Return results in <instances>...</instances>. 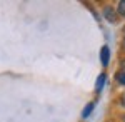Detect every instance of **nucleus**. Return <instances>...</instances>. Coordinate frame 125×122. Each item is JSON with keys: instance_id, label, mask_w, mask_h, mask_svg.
<instances>
[{"instance_id": "39448f33", "label": "nucleus", "mask_w": 125, "mask_h": 122, "mask_svg": "<svg viewBox=\"0 0 125 122\" xmlns=\"http://www.w3.org/2000/svg\"><path fill=\"white\" fill-rule=\"evenodd\" d=\"M118 13L125 17V0H122V2H118Z\"/></svg>"}, {"instance_id": "6e6552de", "label": "nucleus", "mask_w": 125, "mask_h": 122, "mask_svg": "<svg viewBox=\"0 0 125 122\" xmlns=\"http://www.w3.org/2000/svg\"><path fill=\"white\" fill-rule=\"evenodd\" d=\"M122 104H124V105H125V95H124V97H122Z\"/></svg>"}, {"instance_id": "f257e3e1", "label": "nucleus", "mask_w": 125, "mask_h": 122, "mask_svg": "<svg viewBox=\"0 0 125 122\" xmlns=\"http://www.w3.org/2000/svg\"><path fill=\"white\" fill-rule=\"evenodd\" d=\"M104 15H105L107 20H110L112 24H115L117 20H118V15H117V12L112 7H105V10H104Z\"/></svg>"}, {"instance_id": "1a4fd4ad", "label": "nucleus", "mask_w": 125, "mask_h": 122, "mask_svg": "<svg viewBox=\"0 0 125 122\" xmlns=\"http://www.w3.org/2000/svg\"><path fill=\"white\" fill-rule=\"evenodd\" d=\"M124 45H125V40H124Z\"/></svg>"}, {"instance_id": "7ed1b4c3", "label": "nucleus", "mask_w": 125, "mask_h": 122, "mask_svg": "<svg viewBox=\"0 0 125 122\" xmlns=\"http://www.w3.org/2000/svg\"><path fill=\"white\" fill-rule=\"evenodd\" d=\"M92 110H94V104H88L85 109H83V112H82V117H83V119H85V117H88Z\"/></svg>"}, {"instance_id": "f03ea898", "label": "nucleus", "mask_w": 125, "mask_h": 122, "mask_svg": "<svg viewBox=\"0 0 125 122\" xmlns=\"http://www.w3.org/2000/svg\"><path fill=\"white\" fill-rule=\"evenodd\" d=\"M108 57H110V50L107 45L102 47V52H100V60H102V64L104 65H108Z\"/></svg>"}, {"instance_id": "0eeeda50", "label": "nucleus", "mask_w": 125, "mask_h": 122, "mask_svg": "<svg viewBox=\"0 0 125 122\" xmlns=\"http://www.w3.org/2000/svg\"><path fill=\"white\" fill-rule=\"evenodd\" d=\"M122 67H124V72H125V59L122 60Z\"/></svg>"}, {"instance_id": "20e7f679", "label": "nucleus", "mask_w": 125, "mask_h": 122, "mask_svg": "<svg viewBox=\"0 0 125 122\" xmlns=\"http://www.w3.org/2000/svg\"><path fill=\"white\" fill-rule=\"evenodd\" d=\"M105 74H100V77H98V80H97V90H100L102 87H104V82H105Z\"/></svg>"}, {"instance_id": "423d86ee", "label": "nucleus", "mask_w": 125, "mask_h": 122, "mask_svg": "<svg viewBox=\"0 0 125 122\" xmlns=\"http://www.w3.org/2000/svg\"><path fill=\"white\" fill-rule=\"evenodd\" d=\"M117 80L125 85V72H117Z\"/></svg>"}]
</instances>
